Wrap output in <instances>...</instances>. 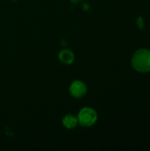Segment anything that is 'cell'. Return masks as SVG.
I'll return each mask as SVG.
<instances>
[{"label": "cell", "mask_w": 150, "mask_h": 151, "mask_svg": "<svg viewBox=\"0 0 150 151\" xmlns=\"http://www.w3.org/2000/svg\"><path fill=\"white\" fill-rule=\"evenodd\" d=\"M133 67L141 73L150 71V50L147 49H140L134 52L132 58Z\"/></svg>", "instance_id": "obj_1"}, {"label": "cell", "mask_w": 150, "mask_h": 151, "mask_svg": "<svg viewBox=\"0 0 150 151\" xmlns=\"http://www.w3.org/2000/svg\"><path fill=\"white\" fill-rule=\"evenodd\" d=\"M78 121L79 124L82 127H91L97 120V113L96 111L90 107L82 108L78 113Z\"/></svg>", "instance_id": "obj_2"}, {"label": "cell", "mask_w": 150, "mask_h": 151, "mask_svg": "<svg viewBox=\"0 0 150 151\" xmlns=\"http://www.w3.org/2000/svg\"><path fill=\"white\" fill-rule=\"evenodd\" d=\"M87 91H88L87 85L83 81H79V80L72 81L69 87V92L71 96L75 98H80L84 96Z\"/></svg>", "instance_id": "obj_3"}, {"label": "cell", "mask_w": 150, "mask_h": 151, "mask_svg": "<svg viewBox=\"0 0 150 151\" xmlns=\"http://www.w3.org/2000/svg\"><path fill=\"white\" fill-rule=\"evenodd\" d=\"M59 60L65 65H70L74 61V54L68 49H63L58 53Z\"/></svg>", "instance_id": "obj_4"}, {"label": "cell", "mask_w": 150, "mask_h": 151, "mask_svg": "<svg viewBox=\"0 0 150 151\" xmlns=\"http://www.w3.org/2000/svg\"><path fill=\"white\" fill-rule=\"evenodd\" d=\"M63 126L67 129H74L79 124L78 118L72 114H66L62 119Z\"/></svg>", "instance_id": "obj_5"}, {"label": "cell", "mask_w": 150, "mask_h": 151, "mask_svg": "<svg viewBox=\"0 0 150 151\" xmlns=\"http://www.w3.org/2000/svg\"><path fill=\"white\" fill-rule=\"evenodd\" d=\"M137 25H138L139 28H141V29H143V28H144V24H143L142 17H139V18L137 19Z\"/></svg>", "instance_id": "obj_6"}]
</instances>
